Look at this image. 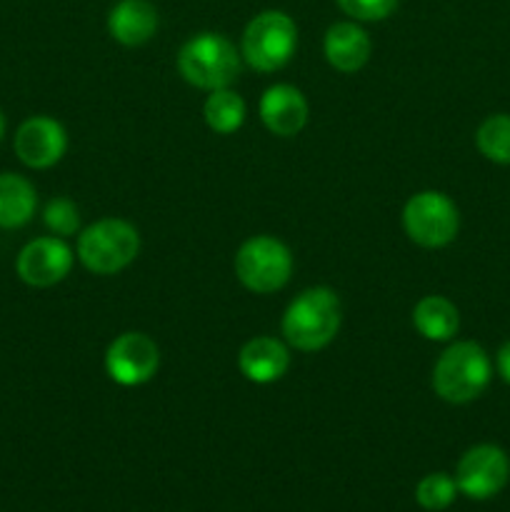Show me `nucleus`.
Instances as JSON below:
<instances>
[{
  "label": "nucleus",
  "instance_id": "obj_19",
  "mask_svg": "<svg viewBox=\"0 0 510 512\" xmlns=\"http://www.w3.org/2000/svg\"><path fill=\"white\" fill-rule=\"evenodd\" d=\"M475 145L490 163L510 165V113H495L485 118L475 133Z\"/></svg>",
  "mask_w": 510,
  "mask_h": 512
},
{
  "label": "nucleus",
  "instance_id": "obj_11",
  "mask_svg": "<svg viewBox=\"0 0 510 512\" xmlns=\"http://www.w3.org/2000/svg\"><path fill=\"white\" fill-rule=\"evenodd\" d=\"M15 155L33 170L53 168L68 150V133L63 125L48 115H33L20 123L13 140Z\"/></svg>",
  "mask_w": 510,
  "mask_h": 512
},
{
  "label": "nucleus",
  "instance_id": "obj_6",
  "mask_svg": "<svg viewBox=\"0 0 510 512\" xmlns=\"http://www.w3.org/2000/svg\"><path fill=\"white\" fill-rule=\"evenodd\" d=\"M235 275L253 293H278L293 275V255L273 235H255L235 253Z\"/></svg>",
  "mask_w": 510,
  "mask_h": 512
},
{
  "label": "nucleus",
  "instance_id": "obj_22",
  "mask_svg": "<svg viewBox=\"0 0 510 512\" xmlns=\"http://www.w3.org/2000/svg\"><path fill=\"white\" fill-rule=\"evenodd\" d=\"M400 0H338L340 10L355 20H383L398 8Z\"/></svg>",
  "mask_w": 510,
  "mask_h": 512
},
{
  "label": "nucleus",
  "instance_id": "obj_20",
  "mask_svg": "<svg viewBox=\"0 0 510 512\" xmlns=\"http://www.w3.org/2000/svg\"><path fill=\"white\" fill-rule=\"evenodd\" d=\"M458 498V483L448 473H430L415 485V500L423 510L443 512Z\"/></svg>",
  "mask_w": 510,
  "mask_h": 512
},
{
  "label": "nucleus",
  "instance_id": "obj_8",
  "mask_svg": "<svg viewBox=\"0 0 510 512\" xmlns=\"http://www.w3.org/2000/svg\"><path fill=\"white\" fill-rule=\"evenodd\" d=\"M510 480V458L498 445H475L463 458L458 460L455 468V483L458 493H463L470 500H490Z\"/></svg>",
  "mask_w": 510,
  "mask_h": 512
},
{
  "label": "nucleus",
  "instance_id": "obj_4",
  "mask_svg": "<svg viewBox=\"0 0 510 512\" xmlns=\"http://www.w3.org/2000/svg\"><path fill=\"white\" fill-rule=\"evenodd\" d=\"M140 253V235L128 220L105 218L78 235V260L95 275H115Z\"/></svg>",
  "mask_w": 510,
  "mask_h": 512
},
{
  "label": "nucleus",
  "instance_id": "obj_7",
  "mask_svg": "<svg viewBox=\"0 0 510 512\" xmlns=\"http://www.w3.org/2000/svg\"><path fill=\"white\" fill-rule=\"evenodd\" d=\"M403 228L423 248H443L460 230V215L453 200L438 190L415 193L403 208Z\"/></svg>",
  "mask_w": 510,
  "mask_h": 512
},
{
  "label": "nucleus",
  "instance_id": "obj_1",
  "mask_svg": "<svg viewBox=\"0 0 510 512\" xmlns=\"http://www.w3.org/2000/svg\"><path fill=\"white\" fill-rule=\"evenodd\" d=\"M343 305L330 288H308L288 305L283 315V338L290 348L315 353L338 335Z\"/></svg>",
  "mask_w": 510,
  "mask_h": 512
},
{
  "label": "nucleus",
  "instance_id": "obj_3",
  "mask_svg": "<svg viewBox=\"0 0 510 512\" xmlns=\"http://www.w3.org/2000/svg\"><path fill=\"white\" fill-rule=\"evenodd\" d=\"M178 70L200 90L228 88L240 75V53L218 33H198L180 48Z\"/></svg>",
  "mask_w": 510,
  "mask_h": 512
},
{
  "label": "nucleus",
  "instance_id": "obj_12",
  "mask_svg": "<svg viewBox=\"0 0 510 512\" xmlns=\"http://www.w3.org/2000/svg\"><path fill=\"white\" fill-rule=\"evenodd\" d=\"M260 120L280 138H293L308 123V103L293 85H273L260 98Z\"/></svg>",
  "mask_w": 510,
  "mask_h": 512
},
{
  "label": "nucleus",
  "instance_id": "obj_10",
  "mask_svg": "<svg viewBox=\"0 0 510 512\" xmlns=\"http://www.w3.org/2000/svg\"><path fill=\"white\" fill-rule=\"evenodd\" d=\"M70 268H73V250L58 235L30 240L15 260L18 278L30 288L58 285L60 280L68 278Z\"/></svg>",
  "mask_w": 510,
  "mask_h": 512
},
{
  "label": "nucleus",
  "instance_id": "obj_13",
  "mask_svg": "<svg viewBox=\"0 0 510 512\" xmlns=\"http://www.w3.org/2000/svg\"><path fill=\"white\" fill-rule=\"evenodd\" d=\"M238 368L250 383L268 385L283 378L290 368V353L280 340L260 335L248 340L238 353Z\"/></svg>",
  "mask_w": 510,
  "mask_h": 512
},
{
  "label": "nucleus",
  "instance_id": "obj_9",
  "mask_svg": "<svg viewBox=\"0 0 510 512\" xmlns=\"http://www.w3.org/2000/svg\"><path fill=\"white\" fill-rule=\"evenodd\" d=\"M160 350L155 340L145 333H123L108 345L105 353V370L110 380L123 388L143 385L158 373Z\"/></svg>",
  "mask_w": 510,
  "mask_h": 512
},
{
  "label": "nucleus",
  "instance_id": "obj_21",
  "mask_svg": "<svg viewBox=\"0 0 510 512\" xmlns=\"http://www.w3.org/2000/svg\"><path fill=\"white\" fill-rule=\"evenodd\" d=\"M43 223L48 225V230L58 238H68L75 235L80 228V213L75 208L73 200L68 198H53L43 210Z\"/></svg>",
  "mask_w": 510,
  "mask_h": 512
},
{
  "label": "nucleus",
  "instance_id": "obj_15",
  "mask_svg": "<svg viewBox=\"0 0 510 512\" xmlns=\"http://www.w3.org/2000/svg\"><path fill=\"white\" fill-rule=\"evenodd\" d=\"M108 30L128 48L143 45L158 30V10L148 0H120L108 15Z\"/></svg>",
  "mask_w": 510,
  "mask_h": 512
},
{
  "label": "nucleus",
  "instance_id": "obj_23",
  "mask_svg": "<svg viewBox=\"0 0 510 512\" xmlns=\"http://www.w3.org/2000/svg\"><path fill=\"white\" fill-rule=\"evenodd\" d=\"M495 368H498V375L510 385V340L505 345H500L498 355H495Z\"/></svg>",
  "mask_w": 510,
  "mask_h": 512
},
{
  "label": "nucleus",
  "instance_id": "obj_14",
  "mask_svg": "<svg viewBox=\"0 0 510 512\" xmlns=\"http://www.w3.org/2000/svg\"><path fill=\"white\" fill-rule=\"evenodd\" d=\"M323 50L325 58H328V63L335 70H340V73H355V70H360L368 63L373 43H370L368 33L360 25L335 23L325 33Z\"/></svg>",
  "mask_w": 510,
  "mask_h": 512
},
{
  "label": "nucleus",
  "instance_id": "obj_18",
  "mask_svg": "<svg viewBox=\"0 0 510 512\" xmlns=\"http://www.w3.org/2000/svg\"><path fill=\"white\" fill-rule=\"evenodd\" d=\"M205 123L213 133L218 135H230L243 125L245 120V103L238 93H233L230 88L213 90L208 95L203 105Z\"/></svg>",
  "mask_w": 510,
  "mask_h": 512
},
{
  "label": "nucleus",
  "instance_id": "obj_2",
  "mask_svg": "<svg viewBox=\"0 0 510 512\" xmlns=\"http://www.w3.org/2000/svg\"><path fill=\"white\" fill-rule=\"evenodd\" d=\"M493 378L488 353L473 340H460L443 350L433 368V390L440 400L465 405L478 400Z\"/></svg>",
  "mask_w": 510,
  "mask_h": 512
},
{
  "label": "nucleus",
  "instance_id": "obj_24",
  "mask_svg": "<svg viewBox=\"0 0 510 512\" xmlns=\"http://www.w3.org/2000/svg\"><path fill=\"white\" fill-rule=\"evenodd\" d=\"M3 135H5V115L0 113V140H3Z\"/></svg>",
  "mask_w": 510,
  "mask_h": 512
},
{
  "label": "nucleus",
  "instance_id": "obj_17",
  "mask_svg": "<svg viewBox=\"0 0 510 512\" xmlns=\"http://www.w3.org/2000/svg\"><path fill=\"white\" fill-rule=\"evenodd\" d=\"M413 323L425 340L448 343L460 328V313L443 295H425L413 310Z\"/></svg>",
  "mask_w": 510,
  "mask_h": 512
},
{
  "label": "nucleus",
  "instance_id": "obj_5",
  "mask_svg": "<svg viewBox=\"0 0 510 512\" xmlns=\"http://www.w3.org/2000/svg\"><path fill=\"white\" fill-rule=\"evenodd\" d=\"M298 48V28L283 10H265L255 15L243 33L240 55L258 73H275L290 63Z\"/></svg>",
  "mask_w": 510,
  "mask_h": 512
},
{
  "label": "nucleus",
  "instance_id": "obj_16",
  "mask_svg": "<svg viewBox=\"0 0 510 512\" xmlns=\"http://www.w3.org/2000/svg\"><path fill=\"white\" fill-rule=\"evenodd\" d=\"M35 208H38V195L30 180L15 173H0V228H23L33 220Z\"/></svg>",
  "mask_w": 510,
  "mask_h": 512
}]
</instances>
